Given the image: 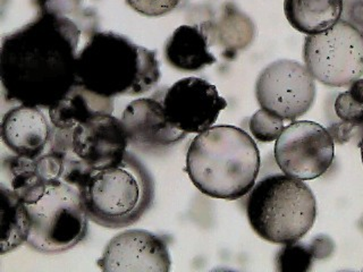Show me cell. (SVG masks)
I'll use <instances>...</instances> for the list:
<instances>
[{"label": "cell", "instance_id": "1", "mask_svg": "<svg viewBox=\"0 0 363 272\" xmlns=\"http://www.w3.org/2000/svg\"><path fill=\"white\" fill-rule=\"evenodd\" d=\"M31 1L37 16L1 40L0 79L6 101L49 109L77 82L79 45L98 21L81 0Z\"/></svg>", "mask_w": 363, "mask_h": 272}, {"label": "cell", "instance_id": "2", "mask_svg": "<svg viewBox=\"0 0 363 272\" xmlns=\"http://www.w3.org/2000/svg\"><path fill=\"white\" fill-rule=\"evenodd\" d=\"M260 164L258 147L245 130L218 125L198 134L191 142L185 169L200 192L234 201L252 190Z\"/></svg>", "mask_w": 363, "mask_h": 272}, {"label": "cell", "instance_id": "3", "mask_svg": "<svg viewBox=\"0 0 363 272\" xmlns=\"http://www.w3.org/2000/svg\"><path fill=\"white\" fill-rule=\"evenodd\" d=\"M160 76L156 50L113 31L96 32L77 58V83L107 98L147 94Z\"/></svg>", "mask_w": 363, "mask_h": 272}, {"label": "cell", "instance_id": "4", "mask_svg": "<svg viewBox=\"0 0 363 272\" xmlns=\"http://www.w3.org/2000/svg\"><path fill=\"white\" fill-rule=\"evenodd\" d=\"M79 191L89 220L109 230L136 224L155 200L150 171L130 152L118 164L94 170Z\"/></svg>", "mask_w": 363, "mask_h": 272}, {"label": "cell", "instance_id": "5", "mask_svg": "<svg viewBox=\"0 0 363 272\" xmlns=\"http://www.w3.org/2000/svg\"><path fill=\"white\" fill-rule=\"evenodd\" d=\"M247 215L257 235L285 245L300 241L310 232L317 217V202L304 181L276 174L261 179L250 191Z\"/></svg>", "mask_w": 363, "mask_h": 272}, {"label": "cell", "instance_id": "6", "mask_svg": "<svg viewBox=\"0 0 363 272\" xmlns=\"http://www.w3.org/2000/svg\"><path fill=\"white\" fill-rule=\"evenodd\" d=\"M31 219L28 244L34 251L58 254L86 237L89 217L79 187L65 181L47 183L23 196Z\"/></svg>", "mask_w": 363, "mask_h": 272}, {"label": "cell", "instance_id": "7", "mask_svg": "<svg viewBox=\"0 0 363 272\" xmlns=\"http://www.w3.org/2000/svg\"><path fill=\"white\" fill-rule=\"evenodd\" d=\"M303 60L321 84L349 86L363 76V34L340 20L326 31L306 38Z\"/></svg>", "mask_w": 363, "mask_h": 272}, {"label": "cell", "instance_id": "8", "mask_svg": "<svg viewBox=\"0 0 363 272\" xmlns=\"http://www.w3.org/2000/svg\"><path fill=\"white\" fill-rule=\"evenodd\" d=\"M255 96L262 109L294 122L315 102V77L296 60H276L259 74Z\"/></svg>", "mask_w": 363, "mask_h": 272}, {"label": "cell", "instance_id": "9", "mask_svg": "<svg viewBox=\"0 0 363 272\" xmlns=\"http://www.w3.org/2000/svg\"><path fill=\"white\" fill-rule=\"evenodd\" d=\"M335 142L327 128L310 120L293 122L276 140L275 160L285 175L318 178L334 162Z\"/></svg>", "mask_w": 363, "mask_h": 272}, {"label": "cell", "instance_id": "10", "mask_svg": "<svg viewBox=\"0 0 363 272\" xmlns=\"http://www.w3.org/2000/svg\"><path fill=\"white\" fill-rule=\"evenodd\" d=\"M160 100L170 123L187 134H200L211 128L227 107L215 85L200 77L179 79Z\"/></svg>", "mask_w": 363, "mask_h": 272}, {"label": "cell", "instance_id": "11", "mask_svg": "<svg viewBox=\"0 0 363 272\" xmlns=\"http://www.w3.org/2000/svg\"><path fill=\"white\" fill-rule=\"evenodd\" d=\"M172 266L167 242L143 230H130L113 236L98 266L102 271L168 272Z\"/></svg>", "mask_w": 363, "mask_h": 272}, {"label": "cell", "instance_id": "12", "mask_svg": "<svg viewBox=\"0 0 363 272\" xmlns=\"http://www.w3.org/2000/svg\"><path fill=\"white\" fill-rule=\"evenodd\" d=\"M73 151L91 167H111L122 162L130 145L122 119L100 113L73 130Z\"/></svg>", "mask_w": 363, "mask_h": 272}, {"label": "cell", "instance_id": "13", "mask_svg": "<svg viewBox=\"0 0 363 272\" xmlns=\"http://www.w3.org/2000/svg\"><path fill=\"white\" fill-rule=\"evenodd\" d=\"M122 122L130 145L140 150H158L170 147L187 135L170 123L162 100L157 96L130 102L123 113Z\"/></svg>", "mask_w": 363, "mask_h": 272}, {"label": "cell", "instance_id": "14", "mask_svg": "<svg viewBox=\"0 0 363 272\" xmlns=\"http://www.w3.org/2000/svg\"><path fill=\"white\" fill-rule=\"evenodd\" d=\"M54 126L43 108L18 105L4 115L1 139L16 156L35 159L47 152Z\"/></svg>", "mask_w": 363, "mask_h": 272}, {"label": "cell", "instance_id": "15", "mask_svg": "<svg viewBox=\"0 0 363 272\" xmlns=\"http://www.w3.org/2000/svg\"><path fill=\"white\" fill-rule=\"evenodd\" d=\"M209 47H219L221 56L234 60L238 51L247 48L255 35L252 21L234 4L223 6L218 16L200 24Z\"/></svg>", "mask_w": 363, "mask_h": 272}, {"label": "cell", "instance_id": "16", "mask_svg": "<svg viewBox=\"0 0 363 272\" xmlns=\"http://www.w3.org/2000/svg\"><path fill=\"white\" fill-rule=\"evenodd\" d=\"M113 111V98L94 94L79 83H75L56 105L48 109L51 124L58 130H74L91 117Z\"/></svg>", "mask_w": 363, "mask_h": 272}, {"label": "cell", "instance_id": "17", "mask_svg": "<svg viewBox=\"0 0 363 272\" xmlns=\"http://www.w3.org/2000/svg\"><path fill=\"white\" fill-rule=\"evenodd\" d=\"M209 43L200 26H181L164 45V58L182 72L201 71L216 62Z\"/></svg>", "mask_w": 363, "mask_h": 272}, {"label": "cell", "instance_id": "18", "mask_svg": "<svg viewBox=\"0 0 363 272\" xmlns=\"http://www.w3.org/2000/svg\"><path fill=\"white\" fill-rule=\"evenodd\" d=\"M289 24L301 33H320L334 26L342 17L343 0H284Z\"/></svg>", "mask_w": 363, "mask_h": 272}, {"label": "cell", "instance_id": "19", "mask_svg": "<svg viewBox=\"0 0 363 272\" xmlns=\"http://www.w3.org/2000/svg\"><path fill=\"white\" fill-rule=\"evenodd\" d=\"M1 191V254L13 252L26 243L31 219L28 208L18 194L6 186L0 185Z\"/></svg>", "mask_w": 363, "mask_h": 272}, {"label": "cell", "instance_id": "20", "mask_svg": "<svg viewBox=\"0 0 363 272\" xmlns=\"http://www.w3.org/2000/svg\"><path fill=\"white\" fill-rule=\"evenodd\" d=\"M349 90L338 94L334 109L340 120L363 128V79L349 85Z\"/></svg>", "mask_w": 363, "mask_h": 272}, {"label": "cell", "instance_id": "21", "mask_svg": "<svg viewBox=\"0 0 363 272\" xmlns=\"http://www.w3.org/2000/svg\"><path fill=\"white\" fill-rule=\"evenodd\" d=\"M315 260L309 242L285 244L276 256V269L281 272H308Z\"/></svg>", "mask_w": 363, "mask_h": 272}, {"label": "cell", "instance_id": "22", "mask_svg": "<svg viewBox=\"0 0 363 272\" xmlns=\"http://www.w3.org/2000/svg\"><path fill=\"white\" fill-rule=\"evenodd\" d=\"M249 128L257 141L268 143L276 141L281 135L285 125L281 117L261 108L250 118Z\"/></svg>", "mask_w": 363, "mask_h": 272}, {"label": "cell", "instance_id": "23", "mask_svg": "<svg viewBox=\"0 0 363 272\" xmlns=\"http://www.w3.org/2000/svg\"><path fill=\"white\" fill-rule=\"evenodd\" d=\"M126 3L143 16L159 17L174 11L181 0H126Z\"/></svg>", "mask_w": 363, "mask_h": 272}, {"label": "cell", "instance_id": "24", "mask_svg": "<svg viewBox=\"0 0 363 272\" xmlns=\"http://www.w3.org/2000/svg\"><path fill=\"white\" fill-rule=\"evenodd\" d=\"M340 20L350 23L363 34V0H343Z\"/></svg>", "mask_w": 363, "mask_h": 272}, {"label": "cell", "instance_id": "25", "mask_svg": "<svg viewBox=\"0 0 363 272\" xmlns=\"http://www.w3.org/2000/svg\"><path fill=\"white\" fill-rule=\"evenodd\" d=\"M327 130H328L329 134L332 135L335 143H337V144L340 145L347 143L359 130L363 132V128H357L355 125L343 122V120L334 123V124L330 125Z\"/></svg>", "mask_w": 363, "mask_h": 272}, {"label": "cell", "instance_id": "26", "mask_svg": "<svg viewBox=\"0 0 363 272\" xmlns=\"http://www.w3.org/2000/svg\"><path fill=\"white\" fill-rule=\"evenodd\" d=\"M315 260H326L335 252V243L329 236L319 234L309 241Z\"/></svg>", "mask_w": 363, "mask_h": 272}, {"label": "cell", "instance_id": "27", "mask_svg": "<svg viewBox=\"0 0 363 272\" xmlns=\"http://www.w3.org/2000/svg\"><path fill=\"white\" fill-rule=\"evenodd\" d=\"M359 147H360L361 158H362V162H363V132H362V134H361V141H360V144H359Z\"/></svg>", "mask_w": 363, "mask_h": 272}, {"label": "cell", "instance_id": "28", "mask_svg": "<svg viewBox=\"0 0 363 272\" xmlns=\"http://www.w3.org/2000/svg\"><path fill=\"white\" fill-rule=\"evenodd\" d=\"M359 227H360L361 232H363V215L361 217L360 220H359Z\"/></svg>", "mask_w": 363, "mask_h": 272}]
</instances>
